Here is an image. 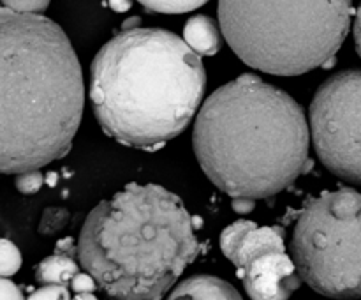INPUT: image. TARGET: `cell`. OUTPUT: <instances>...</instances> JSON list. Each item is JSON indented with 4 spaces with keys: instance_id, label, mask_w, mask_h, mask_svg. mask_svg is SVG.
I'll return each mask as SVG.
<instances>
[{
    "instance_id": "8",
    "label": "cell",
    "mask_w": 361,
    "mask_h": 300,
    "mask_svg": "<svg viewBox=\"0 0 361 300\" xmlns=\"http://www.w3.org/2000/svg\"><path fill=\"white\" fill-rule=\"evenodd\" d=\"M236 270L249 296L256 300L288 299L302 279L295 260L286 254V249L257 254Z\"/></svg>"
},
{
    "instance_id": "17",
    "label": "cell",
    "mask_w": 361,
    "mask_h": 300,
    "mask_svg": "<svg viewBox=\"0 0 361 300\" xmlns=\"http://www.w3.org/2000/svg\"><path fill=\"white\" fill-rule=\"evenodd\" d=\"M67 217H69V214H67L66 210H60V208H53V210H48L44 214V217H42V222H41V232L42 233H53L56 232V229L62 228L63 224H66Z\"/></svg>"
},
{
    "instance_id": "13",
    "label": "cell",
    "mask_w": 361,
    "mask_h": 300,
    "mask_svg": "<svg viewBox=\"0 0 361 300\" xmlns=\"http://www.w3.org/2000/svg\"><path fill=\"white\" fill-rule=\"evenodd\" d=\"M21 267V254L13 242L0 239V275L9 277Z\"/></svg>"
},
{
    "instance_id": "2",
    "label": "cell",
    "mask_w": 361,
    "mask_h": 300,
    "mask_svg": "<svg viewBox=\"0 0 361 300\" xmlns=\"http://www.w3.org/2000/svg\"><path fill=\"white\" fill-rule=\"evenodd\" d=\"M309 141L302 106L252 74L217 88L194 127L201 168L233 198L256 200L286 189L305 169Z\"/></svg>"
},
{
    "instance_id": "11",
    "label": "cell",
    "mask_w": 361,
    "mask_h": 300,
    "mask_svg": "<svg viewBox=\"0 0 361 300\" xmlns=\"http://www.w3.org/2000/svg\"><path fill=\"white\" fill-rule=\"evenodd\" d=\"M80 268L71 260L69 256L56 254V256L46 258L37 268V279L46 284V282H55V284L69 286L71 281L78 275Z\"/></svg>"
},
{
    "instance_id": "10",
    "label": "cell",
    "mask_w": 361,
    "mask_h": 300,
    "mask_svg": "<svg viewBox=\"0 0 361 300\" xmlns=\"http://www.w3.org/2000/svg\"><path fill=\"white\" fill-rule=\"evenodd\" d=\"M183 39L197 55H214L221 46V35L214 20L208 16H194L183 28Z\"/></svg>"
},
{
    "instance_id": "12",
    "label": "cell",
    "mask_w": 361,
    "mask_h": 300,
    "mask_svg": "<svg viewBox=\"0 0 361 300\" xmlns=\"http://www.w3.org/2000/svg\"><path fill=\"white\" fill-rule=\"evenodd\" d=\"M137 2L143 4L148 11H155V13L178 14L197 9L208 0H137Z\"/></svg>"
},
{
    "instance_id": "16",
    "label": "cell",
    "mask_w": 361,
    "mask_h": 300,
    "mask_svg": "<svg viewBox=\"0 0 361 300\" xmlns=\"http://www.w3.org/2000/svg\"><path fill=\"white\" fill-rule=\"evenodd\" d=\"M0 4L16 13H42L49 0H0Z\"/></svg>"
},
{
    "instance_id": "3",
    "label": "cell",
    "mask_w": 361,
    "mask_h": 300,
    "mask_svg": "<svg viewBox=\"0 0 361 300\" xmlns=\"http://www.w3.org/2000/svg\"><path fill=\"white\" fill-rule=\"evenodd\" d=\"M203 62L185 39L161 28H127L92 64L90 97L108 136L157 148L178 136L204 94Z\"/></svg>"
},
{
    "instance_id": "18",
    "label": "cell",
    "mask_w": 361,
    "mask_h": 300,
    "mask_svg": "<svg viewBox=\"0 0 361 300\" xmlns=\"http://www.w3.org/2000/svg\"><path fill=\"white\" fill-rule=\"evenodd\" d=\"M30 299H69V286L55 284V282H46L42 288L32 293Z\"/></svg>"
},
{
    "instance_id": "20",
    "label": "cell",
    "mask_w": 361,
    "mask_h": 300,
    "mask_svg": "<svg viewBox=\"0 0 361 300\" xmlns=\"http://www.w3.org/2000/svg\"><path fill=\"white\" fill-rule=\"evenodd\" d=\"M235 210L238 212H250L254 207L252 198H235Z\"/></svg>"
},
{
    "instance_id": "19",
    "label": "cell",
    "mask_w": 361,
    "mask_h": 300,
    "mask_svg": "<svg viewBox=\"0 0 361 300\" xmlns=\"http://www.w3.org/2000/svg\"><path fill=\"white\" fill-rule=\"evenodd\" d=\"M0 299H21V289L4 275H0Z\"/></svg>"
},
{
    "instance_id": "15",
    "label": "cell",
    "mask_w": 361,
    "mask_h": 300,
    "mask_svg": "<svg viewBox=\"0 0 361 300\" xmlns=\"http://www.w3.org/2000/svg\"><path fill=\"white\" fill-rule=\"evenodd\" d=\"M69 288L73 289V292H76V296L78 299H83V296H88V299H94V293L97 289V282H95V279L92 277L90 274H81V272H78L76 277L71 281Z\"/></svg>"
},
{
    "instance_id": "4",
    "label": "cell",
    "mask_w": 361,
    "mask_h": 300,
    "mask_svg": "<svg viewBox=\"0 0 361 300\" xmlns=\"http://www.w3.org/2000/svg\"><path fill=\"white\" fill-rule=\"evenodd\" d=\"M83 268L109 296L161 299L196 258L192 219L176 194L129 184L99 203L81 229Z\"/></svg>"
},
{
    "instance_id": "6",
    "label": "cell",
    "mask_w": 361,
    "mask_h": 300,
    "mask_svg": "<svg viewBox=\"0 0 361 300\" xmlns=\"http://www.w3.org/2000/svg\"><path fill=\"white\" fill-rule=\"evenodd\" d=\"M298 274L317 293L361 296V194L328 191L310 201L291 242Z\"/></svg>"
},
{
    "instance_id": "21",
    "label": "cell",
    "mask_w": 361,
    "mask_h": 300,
    "mask_svg": "<svg viewBox=\"0 0 361 300\" xmlns=\"http://www.w3.org/2000/svg\"><path fill=\"white\" fill-rule=\"evenodd\" d=\"M355 39H356V48H358V53L361 56V4L358 7V13H356V20H355Z\"/></svg>"
},
{
    "instance_id": "14",
    "label": "cell",
    "mask_w": 361,
    "mask_h": 300,
    "mask_svg": "<svg viewBox=\"0 0 361 300\" xmlns=\"http://www.w3.org/2000/svg\"><path fill=\"white\" fill-rule=\"evenodd\" d=\"M42 175L39 169H28V172L18 173L16 187L23 194H34L41 189Z\"/></svg>"
},
{
    "instance_id": "22",
    "label": "cell",
    "mask_w": 361,
    "mask_h": 300,
    "mask_svg": "<svg viewBox=\"0 0 361 300\" xmlns=\"http://www.w3.org/2000/svg\"><path fill=\"white\" fill-rule=\"evenodd\" d=\"M109 4H111L113 9H116V11H126V9H129V6H130L129 0H109Z\"/></svg>"
},
{
    "instance_id": "5",
    "label": "cell",
    "mask_w": 361,
    "mask_h": 300,
    "mask_svg": "<svg viewBox=\"0 0 361 300\" xmlns=\"http://www.w3.org/2000/svg\"><path fill=\"white\" fill-rule=\"evenodd\" d=\"M353 0H219L226 41L245 64L295 76L337 55Z\"/></svg>"
},
{
    "instance_id": "7",
    "label": "cell",
    "mask_w": 361,
    "mask_h": 300,
    "mask_svg": "<svg viewBox=\"0 0 361 300\" xmlns=\"http://www.w3.org/2000/svg\"><path fill=\"white\" fill-rule=\"evenodd\" d=\"M316 150L331 173L361 184V71L324 81L310 106Z\"/></svg>"
},
{
    "instance_id": "9",
    "label": "cell",
    "mask_w": 361,
    "mask_h": 300,
    "mask_svg": "<svg viewBox=\"0 0 361 300\" xmlns=\"http://www.w3.org/2000/svg\"><path fill=\"white\" fill-rule=\"evenodd\" d=\"M171 299H240L238 292L229 282L212 275L189 277L175 288Z\"/></svg>"
},
{
    "instance_id": "1",
    "label": "cell",
    "mask_w": 361,
    "mask_h": 300,
    "mask_svg": "<svg viewBox=\"0 0 361 300\" xmlns=\"http://www.w3.org/2000/svg\"><path fill=\"white\" fill-rule=\"evenodd\" d=\"M85 104L66 32L0 4V173L39 169L69 152Z\"/></svg>"
}]
</instances>
